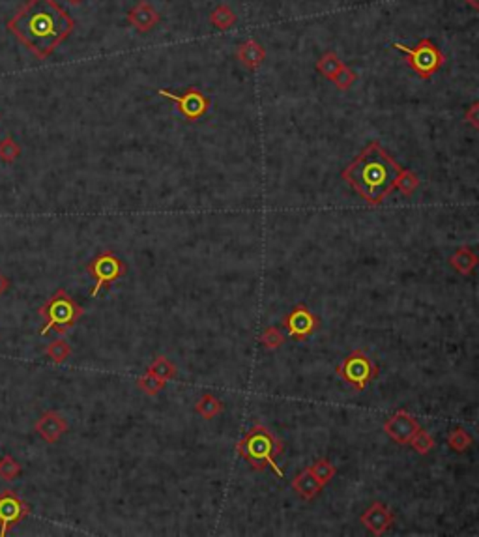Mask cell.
Wrapping results in <instances>:
<instances>
[{
	"label": "cell",
	"instance_id": "29",
	"mask_svg": "<svg viewBox=\"0 0 479 537\" xmlns=\"http://www.w3.org/2000/svg\"><path fill=\"white\" fill-rule=\"evenodd\" d=\"M19 155H21V146L16 143V138L8 135L0 141V161L13 163Z\"/></svg>",
	"mask_w": 479,
	"mask_h": 537
},
{
	"label": "cell",
	"instance_id": "22",
	"mask_svg": "<svg viewBox=\"0 0 479 537\" xmlns=\"http://www.w3.org/2000/svg\"><path fill=\"white\" fill-rule=\"evenodd\" d=\"M210 23L219 30H229L236 25V13L230 10V6L219 4L215 10L210 13Z\"/></svg>",
	"mask_w": 479,
	"mask_h": 537
},
{
	"label": "cell",
	"instance_id": "7",
	"mask_svg": "<svg viewBox=\"0 0 479 537\" xmlns=\"http://www.w3.org/2000/svg\"><path fill=\"white\" fill-rule=\"evenodd\" d=\"M86 271L94 277V288L90 290L92 298H96L97 294L102 293L103 288L111 287L112 283L122 279L126 273H128V266L126 262L120 259V255H117L114 251H102L97 253L86 266Z\"/></svg>",
	"mask_w": 479,
	"mask_h": 537
},
{
	"label": "cell",
	"instance_id": "18",
	"mask_svg": "<svg viewBox=\"0 0 479 537\" xmlns=\"http://www.w3.org/2000/svg\"><path fill=\"white\" fill-rule=\"evenodd\" d=\"M225 410V404L215 397L213 394L206 391L199 397L197 404H195V412L199 415H203L204 420H213V418H218L221 412Z\"/></svg>",
	"mask_w": 479,
	"mask_h": 537
},
{
	"label": "cell",
	"instance_id": "10",
	"mask_svg": "<svg viewBox=\"0 0 479 537\" xmlns=\"http://www.w3.org/2000/svg\"><path fill=\"white\" fill-rule=\"evenodd\" d=\"M30 515V505L17 496L13 490L0 492V536L4 537L11 532V528L19 524L23 519Z\"/></svg>",
	"mask_w": 479,
	"mask_h": 537
},
{
	"label": "cell",
	"instance_id": "17",
	"mask_svg": "<svg viewBox=\"0 0 479 537\" xmlns=\"http://www.w3.org/2000/svg\"><path fill=\"white\" fill-rule=\"evenodd\" d=\"M478 255H475L474 249H470V247H459L451 256H449V264L457 273L461 276H470V273H474V270L478 268Z\"/></svg>",
	"mask_w": 479,
	"mask_h": 537
},
{
	"label": "cell",
	"instance_id": "31",
	"mask_svg": "<svg viewBox=\"0 0 479 537\" xmlns=\"http://www.w3.org/2000/svg\"><path fill=\"white\" fill-rule=\"evenodd\" d=\"M356 79H357L356 71L348 68V66H343V68L337 71V75L331 81L336 83V86L339 88V90L346 92V90H350L352 85L356 83Z\"/></svg>",
	"mask_w": 479,
	"mask_h": 537
},
{
	"label": "cell",
	"instance_id": "32",
	"mask_svg": "<svg viewBox=\"0 0 479 537\" xmlns=\"http://www.w3.org/2000/svg\"><path fill=\"white\" fill-rule=\"evenodd\" d=\"M464 118L468 120L472 126H474L475 129L479 128V105L478 103H472V107H470L468 111L464 112Z\"/></svg>",
	"mask_w": 479,
	"mask_h": 537
},
{
	"label": "cell",
	"instance_id": "33",
	"mask_svg": "<svg viewBox=\"0 0 479 537\" xmlns=\"http://www.w3.org/2000/svg\"><path fill=\"white\" fill-rule=\"evenodd\" d=\"M10 285H11L10 279H8V277L2 276V273H0V296H2V294H4L6 290H8V288H10Z\"/></svg>",
	"mask_w": 479,
	"mask_h": 537
},
{
	"label": "cell",
	"instance_id": "24",
	"mask_svg": "<svg viewBox=\"0 0 479 537\" xmlns=\"http://www.w3.org/2000/svg\"><path fill=\"white\" fill-rule=\"evenodd\" d=\"M45 356L53 363H64L66 360L71 356V345H69L66 339L59 337V339L51 341V343L45 346Z\"/></svg>",
	"mask_w": 479,
	"mask_h": 537
},
{
	"label": "cell",
	"instance_id": "25",
	"mask_svg": "<svg viewBox=\"0 0 479 537\" xmlns=\"http://www.w3.org/2000/svg\"><path fill=\"white\" fill-rule=\"evenodd\" d=\"M412 446V449H414L415 453H420V455H429V453L434 449V438L431 437V432L425 431L423 427H420L418 431H415L414 437L410 438V442H408Z\"/></svg>",
	"mask_w": 479,
	"mask_h": 537
},
{
	"label": "cell",
	"instance_id": "3",
	"mask_svg": "<svg viewBox=\"0 0 479 537\" xmlns=\"http://www.w3.org/2000/svg\"><path fill=\"white\" fill-rule=\"evenodd\" d=\"M236 453L256 472L270 468L277 478H285V472L277 463V457L285 453V444L268 427L261 423L251 427L247 435L236 444Z\"/></svg>",
	"mask_w": 479,
	"mask_h": 537
},
{
	"label": "cell",
	"instance_id": "21",
	"mask_svg": "<svg viewBox=\"0 0 479 537\" xmlns=\"http://www.w3.org/2000/svg\"><path fill=\"white\" fill-rule=\"evenodd\" d=\"M472 444H474V437H472L464 427H455V429L449 431V435H447V446L451 447L455 453L468 452L470 447H472Z\"/></svg>",
	"mask_w": 479,
	"mask_h": 537
},
{
	"label": "cell",
	"instance_id": "26",
	"mask_svg": "<svg viewBox=\"0 0 479 537\" xmlns=\"http://www.w3.org/2000/svg\"><path fill=\"white\" fill-rule=\"evenodd\" d=\"M137 382V388L143 391L144 395H148V397H155V395H160L161 391H163V388H165V384L163 380H160L158 377H154V374H150V372H144V374H141V377L135 380Z\"/></svg>",
	"mask_w": 479,
	"mask_h": 537
},
{
	"label": "cell",
	"instance_id": "9",
	"mask_svg": "<svg viewBox=\"0 0 479 537\" xmlns=\"http://www.w3.org/2000/svg\"><path fill=\"white\" fill-rule=\"evenodd\" d=\"M283 328L292 339L304 343L309 337L317 334L320 328V319L307 307V303H296L285 317Z\"/></svg>",
	"mask_w": 479,
	"mask_h": 537
},
{
	"label": "cell",
	"instance_id": "4",
	"mask_svg": "<svg viewBox=\"0 0 479 537\" xmlns=\"http://www.w3.org/2000/svg\"><path fill=\"white\" fill-rule=\"evenodd\" d=\"M37 313L42 314V319L45 320V324L42 328V337H45L51 331H57L59 336L68 334L85 314L83 305H79L77 300H73L68 290L59 288L57 293L43 303L42 307L37 309Z\"/></svg>",
	"mask_w": 479,
	"mask_h": 537
},
{
	"label": "cell",
	"instance_id": "8",
	"mask_svg": "<svg viewBox=\"0 0 479 537\" xmlns=\"http://www.w3.org/2000/svg\"><path fill=\"white\" fill-rule=\"evenodd\" d=\"M158 94L165 100H171L176 105L178 112L186 118L187 122H197L201 118H204L210 111L212 101L204 94L203 90H199L195 86L184 88L180 92H171L165 88H158Z\"/></svg>",
	"mask_w": 479,
	"mask_h": 537
},
{
	"label": "cell",
	"instance_id": "2",
	"mask_svg": "<svg viewBox=\"0 0 479 537\" xmlns=\"http://www.w3.org/2000/svg\"><path fill=\"white\" fill-rule=\"evenodd\" d=\"M403 167L378 143L367 144L363 152L343 170V180L369 204H380L391 195Z\"/></svg>",
	"mask_w": 479,
	"mask_h": 537
},
{
	"label": "cell",
	"instance_id": "23",
	"mask_svg": "<svg viewBox=\"0 0 479 537\" xmlns=\"http://www.w3.org/2000/svg\"><path fill=\"white\" fill-rule=\"evenodd\" d=\"M343 66H345L343 64V60L339 59L336 53H331L330 51V53H326V54H322V57H320V60L317 62V71H319V73L322 75L324 79L331 81L337 75V71L343 68Z\"/></svg>",
	"mask_w": 479,
	"mask_h": 537
},
{
	"label": "cell",
	"instance_id": "15",
	"mask_svg": "<svg viewBox=\"0 0 479 537\" xmlns=\"http://www.w3.org/2000/svg\"><path fill=\"white\" fill-rule=\"evenodd\" d=\"M236 57L242 64L245 66L247 69H259L266 59V51L262 47L261 43L255 42V40H245L238 45L236 49Z\"/></svg>",
	"mask_w": 479,
	"mask_h": 537
},
{
	"label": "cell",
	"instance_id": "27",
	"mask_svg": "<svg viewBox=\"0 0 479 537\" xmlns=\"http://www.w3.org/2000/svg\"><path fill=\"white\" fill-rule=\"evenodd\" d=\"M418 186H420V178H418V175H415L414 170L401 169L399 178L395 182V189H399L403 195L410 197V195H414Z\"/></svg>",
	"mask_w": 479,
	"mask_h": 537
},
{
	"label": "cell",
	"instance_id": "14",
	"mask_svg": "<svg viewBox=\"0 0 479 537\" xmlns=\"http://www.w3.org/2000/svg\"><path fill=\"white\" fill-rule=\"evenodd\" d=\"M128 21L138 33H150L160 23V13L155 11V8L150 2L138 0L137 4L129 10Z\"/></svg>",
	"mask_w": 479,
	"mask_h": 537
},
{
	"label": "cell",
	"instance_id": "30",
	"mask_svg": "<svg viewBox=\"0 0 479 537\" xmlns=\"http://www.w3.org/2000/svg\"><path fill=\"white\" fill-rule=\"evenodd\" d=\"M21 473V464L17 463L11 455H4L0 459V479L4 481H13Z\"/></svg>",
	"mask_w": 479,
	"mask_h": 537
},
{
	"label": "cell",
	"instance_id": "12",
	"mask_svg": "<svg viewBox=\"0 0 479 537\" xmlns=\"http://www.w3.org/2000/svg\"><path fill=\"white\" fill-rule=\"evenodd\" d=\"M360 521L373 536H384L389 528L394 526L395 513L389 505L382 504V502H374L363 511Z\"/></svg>",
	"mask_w": 479,
	"mask_h": 537
},
{
	"label": "cell",
	"instance_id": "34",
	"mask_svg": "<svg viewBox=\"0 0 479 537\" xmlns=\"http://www.w3.org/2000/svg\"><path fill=\"white\" fill-rule=\"evenodd\" d=\"M466 2H468L474 10H479V0H466Z\"/></svg>",
	"mask_w": 479,
	"mask_h": 537
},
{
	"label": "cell",
	"instance_id": "11",
	"mask_svg": "<svg viewBox=\"0 0 479 537\" xmlns=\"http://www.w3.org/2000/svg\"><path fill=\"white\" fill-rule=\"evenodd\" d=\"M420 427V421L415 420L410 412H406V410L403 408L394 412L388 420L384 421V432H386L395 444H399V446H406Z\"/></svg>",
	"mask_w": 479,
	"mask_h": 537
},
{
	"label": "cell",
	"instance_id": "19",
	"mask_svg": "<svg viewBox=\"0 0 479 537\" xmlns=\"http://www.w3.org/2000/svg\"><path fill=\"white\" fill-rule=\"evenodd\" d=\"M146 372L154 374V377H158L160 380H163V382L175 380L176 374H178L176 365L167 356H155L154 360H152V363L148 365V369H146Z\"/></svg>",
	"mask_w": 479,
	"mask_h": 537
},
{
	"label": "cell",
	"instance_id": "1",
	"mask_svg": "<svg viewBox=\"0 0 479 537\" xmlns=\"http://www.w3.org/2000/svg\"><path fill=\"white\" fill-rule=\"evenodd\" d=\"M73 28V19L57 0H28L8 21V30L42 60L51 57Z\"/></svg>",
	"mask_w": 479,
	"mask_h": 537
},
{
	"label": "cell",
	"instance_id": "20",
	"mask_svg": "<svg viewBox=\"0 0 479 537\" xmlns=\"http://www.w3.org/2000/svg\"><path fill=\"white\" fill-rule=\"evenodd\" d=\"M307 470L311 472V476H313V478L322 485V487H326V485L330 483L331 479L336 478V473H337V466L331 463L330 459H317V461H314Z\"/></svg>",
	"mask_w": 479,
	"mask_h": 537
},
{
	"label": "cell",
	"instance_id": "35",
	"mask_svg": "<svg viewBox=\"0 0 479 537\" xmlns=\"http://www.w3.org/2000/svg\"><path fill=\"white\" fill-rule=\"evenodd\" d=\"M68 2H69V4H81L83 0H68Z\"/></svg>",
	"mask_w": 479,
	"mask_h": 537
},
{
	"label": "cell",
	"instance_id": "6",
	"mask_svg": "<svg viewBox=\"0 0 479 537\" xmlns=\"http://www.w3.org/2000/svg\"><path fill=\"white\" fill-rule=\"evenodd\" d=\"M336 372L356 391H365L369 384L378 377V363L365 350H352L337 365Z\"/></svg>",
	"mask_w": 479,
	"mask_h": 537
},
{
	"label": "cell",
	"instance_id": "16",
	"mask_svg": "<svg viewBox=\"0 0 479 537\" xmlns=\"http://www.w3.org/2000/svg\"><path fill=\"white\" fill-rule=\"evenodd\" d=\"M290 487H292L294 492H296L302 500H307V502L314 500V498L322 492V489H324V487H322V485H320L319 481L311 476V472H309L307 468H305L302 473H298V476L292 479Z\"/></svg>",
	"mask_w": 479,
	"mask_h": 537
},
{
	"label": "cell",
	"instance_id": "13",
	"mask_svg": "<svg viewBox=\"0 0 479 537\" xmlns=\"http://www.w3.org/2000/svg\"><path fill=\"white\" fill-rule=\"evenodd\" d=\"M34 429H36V432L43 442L57 444L68 432V420L62 414H59V412L49 410V412H43L40 415V420L36 421Z\"/></svg>",
	"mask_w": 479,
	"mask_h": 537
},
{
	"label": "cell",
	"instance_id": "5",
	"mask_svg": "<svg viewBox=\"0 0 479 537\" xmlns=\"http://www.w3.org/2000/svg\"><path fill=\"white\" fill-rule=\"evenodd\" d=\"M391 47L401 51L406 57V62L414 69L420 79H431L438 69L444 66V53L438 49V45L432 40L425 37L414 47H408L405 43H391Z\"/></svg>",
	"mask_w": 479,
	"mask_h": 537
},
{
	"label": "cell",
	"instance_id": "28",
	"mask_svg": "<svg viewBox=\"0 0 479 537\" xmlns=\"http://www.w3.org/2000/svg\"><path fill=\"white\" fill-rule=\"evenodd\" d=\"M259 341H261V345L264 346V348H268V350H277V348H281V346L285 345V334H283L277 326H268V328L262 330Z\"/></svg>",
	"mask_w": 479,
	"mask_h": 537
}]
</instances>
